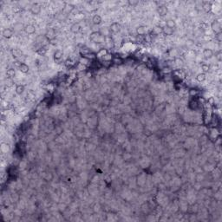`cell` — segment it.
Returning <instances> with one entry per match:
<instances>
[{
	"label": "cell",
	"instance_id": "22",
	"mask_svg": "<svg viewBox=\"0 0 222 222\" xmlns=\"http://www.w3.org/2000/svg\"><path fill=\"white\" fill-rule=\"evenodd\" d=\"M207 101H208V104H210V105H213L214 104V100H213V98H208V100H207Z\"/></svg>",
	"mask_w": 222,
	"mask_h": 222
},
{
	"label": "cell",
	"instance_id": "14",
	"mask_svg": "<svg viewBox=\"0 0 222 222\" xmlns=\"http://www.w3.org/2000/svg\"><path fill=\"white\" fill-rule=\"evenodd\" d=\"M6 75H7V76L9 78H13V77H15V76H16V72L13 69H9V70L6 71Z\"/></svg>",
	"mask_w": 222,
	"mask_h": 222
},
{
	"label": "cell",
	"instance_id": "4",
	"mask_svg": "<svg viewBox=\"0 0 222 222\" xmlns=\"http://www.w3.org/2000/svg\"><path fill=\"white\" fill-rule=\"evenodd\" d=\"M203 56H204L206 58H211V57L213 56V51L211 49H205L203 50Z\"/></svg>",
	"mask_w": 222,
	"mask_h": 222
},
{
	"label": "cell",
	"instance_id": "10",
	"mask_svg": "<svg viewBox=\"0 0 222 222\" xmlns=\"http://www.w3.org/2000/svg\"><path fill=\"white\" fill-rule=\"evenodd\" d=\"M23 91H24V86L22 85V84L17 85V87H16V93L18 94V95H22L23 93Z\"/></svg>",
	"mask_w": 222,
	"mask_h": 222
},
{
	"label": "cell",
	"instance_id": "7",
	"mask_svg": "<svg viewBox=\"0 0 222 222\" xmlns=\"http://www.w3.org/2000/svg\"><path fill=\"white\" fill-rule=\"evenodd\" d=\"M18 70L21 71L22 73H27L28 71H29V70H30V68H29V66H28L26 63H23V62H22V64H21V66L18 68Z\"/></svg>",
	"mask_w": 222,
	"mask_h": 222
},
{
	"label": "cell",
	"instance_id": "18",
	"mask_svg": "<svg viewBox=\"0 0 222 222\" xmlns=\"http://www.w3.org/2000/svg\"><path fill=\"white\" fill-rule=\"evenodd\" d=\"M198 95V90L196 89H190L189 90V96H195Z\"/></svg>",
	"mask_w": 222,
	"mask_h": 222
},
{
	"label": "cell",
	"instance_id": "12",
	"mask_svg": "<svg viewBox=\"0 0 222 222\" xmlns=\"http://www.w3.org/2000/svg\"><path fill=\"white\" fill-rule=\"evenodd\" d=\"M158 12H159V14L161 16H165L167 14V12H168V9L165 6H160L158 8Z\"/></svg>",
	"mask_w": 222,
	"mask_h": 222
},
{
	"label": "cell",
	"instance_id": "8",
	"mask_svg": "<svg viewBox=\"0 0 222 222\" xmlns=\"http://www.w3.org/2000/svg\"><path fill=\"white\" fill-rule=\"evenodd\" d=\"M162 32H163L164 34H166V35L170 36L173 33V29L168 27V26H165L164 28H162Z\"/></svg>",
	"mask_w": 222,
	"mask_h": 222
},
{
	"label": "cell",
	"instance_id": "9",
	"mask_svg": "<svg viewBox=\"0 0 222 222\" xmlns=\"http://www.w3.org/2000/svg\"><path fill=\"white\" fill-rule=\"evenodd\" d=\"M137 33H138L139 36H144L147 32V27H144V26H140V27L137 28Z\"/></svg>",
	"mask_w": 222,
	"mask_h": 222
},
{
	"label": "cell",
	"instance_id": "17",
	"mask_svg": "<svg viewBox=\"0 0 222 222\" xmlns=\"http://www.w3.org/2000/svg\"><path fill=\"white\" fill-rule=\"evenodd\" d=\"M79 29H80V25L78 24V23H75L74 25H72V27H71V31L72 32H74V33H76V32H77L78 30H79Z\"/></svg>",
	"mask_w": 222,
	"mask_h": 222
},
{
	"label": "cell",
	"instance_id": "21",
	"mask_svg": "<svg viewBox=\"0 0 222 222\" xmlns=\"http://www.w3.org/2000/svg\"><path fill=\"white\" fill-rule=\"evenodd\" d=\"M21 64H22V62H20V61L17 60V61H15V62H14V65H15V67H17L18 69L19 68L20 66H21Z\"/></svg>",
	"mask_w": 222,
	"mask_h": 222
},
{
	"label": "cell",
	"instance_id": "5",
	"mask_svg": "<svg viewBox=\"0 0 222 222\" xmlns=\"http://www.w3.org/2000/svg\"><path fill=\"white\" fill-rule=\"evenodd\" d=\"M120 30H121V25H120L118 23H114L111 24V26H110L111 31H113V32H118Z\"/></svg>",
	"mask_w": 222,
	"mask_h": 222
},
{
	"label": "cell",
	"instance_id": "3",
	"mask_svg": "<svg viewBox=\"0 0 222 222\" xmlns=\"http://www.w3.org/2000/svg\"><path fill=\"white\" fill-rule=\"evenodd\" d=\"M30 11L32 12L34 15H37V14H39L40 11H41V7H40L38 4H33L30 9Z\"/></svg>",
	"mask_w": 222,
	"mask_h": 222
},
{
	"label": "cell",
	"instance_id": "13",
	"mask_svg": "<svg viewBox=\"0 0 222 222\" xmlns=\"http://www.w3.org/2000/svg\"><path fill=\"white\" fill-rule=\"evenodd\" d=\"M196 80L200 82L205 81L206 80V74L205 73H200V74H198L196 76Z\"/></svg>",
	"mask_w": 222,
	"mask_h": 222
},
{
	"label": "cell",
	"instance_id": "20",
	"mask_svg": "<svg viewBox=\"0 0 222 222\" xmlns=\"http://www.w3.org/2000/svg\"><path fill=\"white\" fill-rule=\"evenodd\" d=\"M114 62H115L116 64H121V62H122V60H121V58H115L113 61Z\"/></svg>",
	"mask_w": 222,
	"mask_h": 222
},
{
	"label": "cell",
	"instance_id": "15",
	"mask_svg": "<svg viewBox=\"0 0 222 222\" xmlns=\"http://www.w3.org/2000/svg\"><path fill=\"white\" fill-rule=\"evenodd\" d=\"M166 26H168V27L173 29V28L175 27V22L173 21V20H172V19H168V21L166 22Z\"/></svg>",
	"mask_w": 222,
	"mask_h": 222
},
{
	"label": "cell",
	"instance_id": "1",
	"mask_svg": "<svg viewBox=\"0 0 222 222\" xmlns=\"http://www.w3.org/2000/svg\"><path fill=\"white\" fill-rule=\"evenodd\" d=\"M13 29H10V28H5V29H4V30H3L2 34H3V37H5V38H10V37H11L12 36H13Z\"/></svg>",
	"mask_w": 222,
	"mask_h": 222
},
{
	"label": "cell",
	"instance_id": "19",
	"mask_svg": "<svg viewBox=\"0 0 222 222\" xmlns=\"http://www.w3.org/2000/svg\"><path fill=\"white\" fill-rule=\"evenodd\" d=\"M201 69H202L203 71H204L203 73L207 72V71L209 70V66L207 64H202V65H201Z\"/></svg>",
	"mask_w": 222,
	"mask_h": 222
},
{
	"label": "cell",
	"instance_id": "11",
	"mask_svg": "<svg viewBox=\"0 0 222 222\" xmlns=\"http://www.w3.org/2000/svg\"><path fill=\"white\" fill-rule=\"evenodd\" d=\"M11 54H12V57H15V58H18V57H21L22 51H20L19 50H18V49H13L11 50Z\"/></svg>",
	"mask_w": 222,
	"mask_h": 222
},
{
	"label": "cell",
	"instance_id": "2",
	"mask_svg": "<svg viewBox=\"0 0 222 222\" xmlns=\"http://www.w3.org/2000/svg\"><path fill=\"white\" fill-rule=\"evenodd\" d=\"M24 31H25L27 34H29V35H31V34L35 33L36 28H35V26L32 25V24H28V25H26L25 27H24Z\"/></svg>",
	"mask_w": 222,
	"mask_h": 222
},
{
	"label": "cell",
	"instance_id": "16",
	"mask_svg": "<svg viewBox=\"0 0 222 222\" xmlns=\"http://www.w3.org/2000/svg\"><path fill=\"white\" fill-rule=\"evenodd\" d=\"M62 52L61 50H56L54 54V58L55 60H60L62 58Z\"/></svg>",
	"mask_w": 222,
	"mask_h": 222
},
{
	"label": "cell",
	"instance_id": "6",
	"mask_svg": "<svg viewBox=\"0 0 222 222\" xmlns=\"http://www.w3.org/2000/svg\"><path fill=\"white\" fill-rule=\"evenodd\" d=\"M101 17L100 15H95L93 17V18H92V22H93L94 24H96V25H97V24H100V23H101Z\"/></svg>",
	"mask_w": 222,
	"mask_h": 222
}]
</instances>
